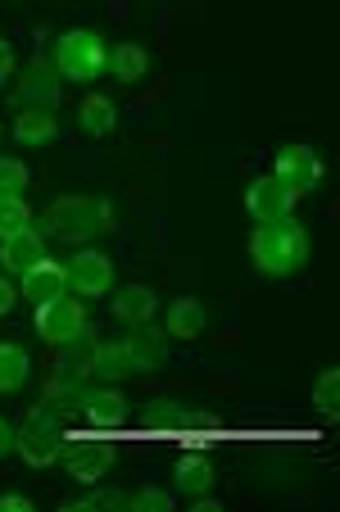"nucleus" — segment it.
<instances>
[{"label": "nucleus", "mask_w": 340, "mask_h": 512, "mask_svg": "<svg viewBox=\"0 0 340 512\" xmlns=\"http://www.w3.org/2000/svg\"><path fill=\"white\" fill-rule=\"evenodd\" d=\"M250 259L259 272L268 277H291L304 259H309V232L291 218H277V223H263L250 236Z\"/></svg>", "instance_id": "1"}, {"label": "nucleus", "mask_w": 340, "mask_h": 512, "mask_svg": "<svg viewBox=\"0 0 340 512\" xmlns=\"http://www.w3.org/2000/svg\"><path fill=\"white\" fill-rule=\"evenodd\" d=\"M109 223H114V209H109L105 200H87V195H64V200H55L46 209V218H41V227H46L50 236H59V241H91V236L105 232Z\"/></svg>", "instance_id": "2"}, {"label": "nucleus", "mask_w": 340, "mask_h": 512, "mask_svg": "<svg viewBox=\"0 0 340 512\" xmlns=\"http://www.w3.org/2000/svg\"><path fill=\"white\" fill-rule=\"evenodd\" d=\"M109 64V50L96 32H64L55 46V68L59 78H73V82H91L100 78V68Z\"/></svg>", "instance_id": "3"}, {"label": "nucleus", "mask_w": 340, "mask_h": 512, "mask_svg": "<svg viewBox=\"0 0 340 512\" xmlns=\"http://www.w3.org/2000/svg\"><path fill=\"white\" fill-rule=\"evenodd\" d=\"M19 449L32 467H50L55 458H64V422H59L50 408H37L28 413V422L19 426Z\"/></svg>", "instance_id": "4"}, {"label": "nucleus", "mask_w": 340, "mask_h": 512, "mask_svg": "<svg viewBox=\"0 0 340 512\" xmlns=\"http://www.w3.org/2000/svg\"><path fill=\"white\" fill-rule=\"evenodd\" d=\"M37 331H41V340H50V345H68L78 331H87V313H82L78 300L55 295V300L37 304Z\"/></svg>", "instance_id": "5"}, {"label": "nucleus", "mask_w": 340, "mask_h": 512, "mask_svg": "<svg viewBox=\"0 0 340 512\" xmlns=\"http://www.w3.org/2000/svg\"><path fill=\"white\" fill-rule=\"evenodd\" d=\"M96 354H100V340L91 336V331H78L55 363V386L78 390L87 377H96Z\"/></svg>", "instance_id": "6"}, {"label": "nucleus", "mask_w": 340, "mask_h": 512, "mask_svg": "<svg viewBox=\"0 0 340 512\" xmlns=\"http://www.w3.org/2000/svg\"><path fill=\"white\" fill-rule=\"evenodd\" d=\"M295 200H300V195H291V186L277 182V177H254V186L245 191V209H250L259 223H277V218H291Z\"/></svg>", "instance_id": "7"}, {"label": "nucleus", "mask_w": 340, "mask_h": 512, "mask_svg": "<svg viewBox=\"0 0 340 512\" xmlns=\"http://www.w3.org/2000/svg\"><path fill=\"white\" fill-rule=\"evenodd\" d=\"M272 177L291 186V195H304V191H313V186H318L322 164H318V155H313L309 145H286L282 155H277V173H272Z\"/></svg>", "instance_id": "8"}, {"label": "nucleus", "mask_w": 340, "mask_h": 512, "mask_svg": "<svg viewBox=\"0 0 340 512\" xmlns=\"http://www.w3.org/2000/svg\"><path fill=\"white\" fill-rule=\"evenodd\" d=\"M19 100L28 109H55L59 105V68L50 59H32L19 82Z\"/></svg>", "instance_id": "9"}, {"label": "nucleus", "mask_w": 340, "mask_h": 512, "mask_svg": "<svg viewBox=\"0 0 340 512\" xmlns=\"http://www.w3.org/2000/svg\"><path fill=\"white\" fill-rule=\"evenodd\" d=\"M68 463V476L82 485H96L100 476H109V467H114V445H73L64 454Z\"/></svg>", "instance_id": "10"}, {"label": "nucleus", "mask_w": 340, "mask_h": 512, "mask_svg": "<svg viewBox=\"0 0 340 512\" xmlns=\"http://www.w3.org/2000/svg\"><path fill=\"white\" fill-rule=\"evenodd\" d=\"M73 290L78 295H109V286H114V263L105 259V254H96V250H87V254H78L73 259Z\"/></svg>", "instance_id": "11"}, {"label": "nucleus", "mask_w": 340, "mask_h": 512, "mask_svg": "<svg viewBox=\"0 0 340 512\" xmlns=\"http://www.w3.org/2000/svg\"><path fill=\"white\" fill-rule=\"evenodd\" d=\"M123 349H127V358H132L136 372H155V368H164V358H168L164 331H155L150 322H146V327H136L132 336L123 340Z\"/></svg>", "instance_id": "12"}, {"label": "nucleus", "mask_w": 340, "mask_h": 512, "mask_svg": "<svg viewBox=\"0 0 340 512\" xmlns=\"http://www.w3.org/2000/svg\"><path fill=\"white\" fill-rule=\"evenodd\" d=\"M0 259H5V268L10 272H32L41 259H46V245H41V236L32 232V227H23V232L5 236V245H0Z\"/></svg>", "instance_id": "13"}, {"label": "nucleus", "mask_w": 340, "mask_h": 512, "mask_svg": "<svg viewBox=\"0 0 340 512\" xmlns=\"http://www.w3.org/2000/svg\"><path fill=\"white\" fill-rule=\"evenodd\" d=\"M64 286H68V268H59V263H50V259H41L32 272H23V295H28L32 304H46V300H55V295H64Z\"/></svg>", "instance_id": "14"}, {"label": "nucleus", "mask_w": 340, "mask_h": 512, "mask_svg": "<svg viewBox=\"0 0 340 512\" xmlns=\"http://www.w3.org/2000/svg\"><path fill=\"white\" fill-rule=\"evenodd\" d=\"M155 309H159V300H155V290H146V286H127L114 295V318L127 322V327H146L155 318Z\"/></svg>", "instance_id": "15"}, {"label": "nucleus", "mask_w": 340, "mask_h": 512, "mask_svg": "<svg viewBox=\"0 0 340 512\" xmlns=\"http://www.w3.org/2000/svg\"><path fill=\"white\" fill-rule=\"evenodd\" d=\"M82 408H87V422L91 426H123L127 422V399L118 390H87L82 395Z\"/></svg>", "instance_id": "16"}, {"label": "nucleus", "mask_w": 340, "mask_h": 512, "mask_svg": "<svg viewBox=\"0 0 340 512\" xmlns=\"http://www.w3.org/2000/svg\"><path fill=\"white\" fill-rule=\"evenodd\" d=\"M32 372V358L23 345H10V340H0V395H14V390L28 381Z\"/></svg>", "instance_id": "17"}, {"label": "nucleus", "mask_w": 340, "mask_h": 512, "mask_svg": "<svg viewBox=\"0 0 340 512\" xmlns=\"http://www.w3.org/2000/svg\"><path fill=\"white\" fill-rule=\"evenodd\" d=\"M177 490L182 494H204L209 485H214V463L204 454H182L177 458V472H173Z\"/></svg>", "instance_id": "18"}, {"label": "nucleus", "mask_w": 340, "mask_h": 512, "mask_svg": "<svg viewBox=\"0 0 340 512\" xmlns=\"http://www.w3.org/2000/svg\"><path fill=\"white\" fill-rule=\"evenodd\" d=\"M168 331H173L177 340H191L204 331V304L195 300V295H182V300L168 309Z\"/></svg>", "instance_id": "19"}, {"label": "nucleus", "mask_w": 340, "mask_h": 512, "mask_svg": "<svg viewBox=\"0 0 340 512\" xmlns=\"http://www.w3.org/2000/svg\"><path fill=\"white\" fill-rule=\"evenodd\" d=\"M55 132H59V123H55L50 109H23L19 123H14V136H19L23 145H41V141H50Z\"/></svg>", "instance_id": "20"}, {"label": "nucleus", "mask_w": 340, "mask_h": 512, "mask_svg": "<svg viewBox=\"0 0 340 512\" xmlns=\"http://www.w3.org/2000/svg\"><path fill=\"white\" fill-rule=\"evenodd\" d=\"M109 64H114L118 82H141L146 78V68H150V59H146V50L136 46V41H123V46L109 55Z\"/></svg>", "instance_id": "21"}, {"label": "nucleus", "mask_w": 340, "mask_h": 512, "mask_svg": "<svg viewBox=\"0 0 340 512\" xmlns=\"http://www.w3.org/2000/svg\"><path fill=\"white\" fill-rule=\"evenodd\" d=\"M114 123H118V109H114V100H105V96H91V100H82V127H87L91 136H105Z\"/></svg>", "instance_id": "22"}, {"label": "nucleus", "mask_w": 340, "mask_h": 512, "mask_svg": "<svg viewBox=\"0 0 340 512\" xmlns=\"http://www.w3.org/2000/svg\"><path fill=\"white\" fill-rule=\"evenodd\" d=\"M127 372H136L132 358H127V349H123V345H100V354H96V377H100V381H123Z\"/></svg>", "instance_id": "23"}, {"label": "nucleus", "mask_w": 340, "mask_h": 512, "mask_svg": "<svg viewBox=\"0 0 340 512\" xmlns=\"http://www.w3.org/2000/svg\"><path fill=\"white\" fill-rule=\"evenodd\" d=\"M146 426L150 431H182L186 408L173 404V399H155V404H146Z\"/></svg>", "instance_id": "24"}, {"label": "nucleus", "mask_w": 340, "mask_h": 512, "mask_svg": "<svg viewBox=\"0 0 340 512\" xmlns=\"http://www.w3.org/2000/svg\"><path fill=\"white\" fill-rule=\"evenodd\" d=\"M313 404H318L327 417L340 413V372L336 368H327L318 381H313Z\"/></svg>", "instance_id": "25"}, {"label": "nucleus", "mask_w": 340, "mask_h": 512, "mask_svg": "<svg viewBox=\"0 0 340 512\" xmlns=\"http://www.w3.org/2000/svg\"><path fill=\"white\" fill-rule=\"evenodd\" d=\"M32 223V213L28 204H23V195H14V200H0V241L14 232H23V227Z\"/></svg>", "instance_id": "26"}, {"label": "nucleus", "mask_w": 340, "mask_h": 512, "mask_svg": "<svg viewBox=\"0 0 340 512\" xmlns=\"http://www.w3.org/2000/svg\"><path fill=\"white\" fill-rule=\"evenodd\" d=\"M91 508H100V512H123V508H132V494H118V490H96L91 499H82V503H73L68 512H91Z\"/></svg>", "instance_id": "27"}, {"label": "nucleus", "mask_w": 340, "mask_h": 512, "mask_svg": "<svg viewBox=\"0 0 340 512\" xmlns=\"http://www.w3.org/2000/svg\"><path fill=\"white\" fill-rule=\"evenodd\" d=\"M28 186V168L19 159H0V200H14Z\"/></svg>", "instance_id": "28"}, {"label": "nucleus", "mask_w": 340, "mask_h": 512, "mask_svg": "<svg viewBox=\"0 0 340 512\" xmlns=\"http://www.w3.org/2000/svg\"><path fill=\"white\" fill-rule=\"evenodd\" d=\"M132 508L136 512H173V494L159 490V485H141V490L132 494Z\"/></svg>", "instance_id": "29"}, {"label": "nucleus", "mask_w": 340, "mask_h": 512, "mask_svg": "<svg viewBox=\"0 0 340 512\" xmlns=\"http://www.w3.org/2000/svg\"><path fill=\"white\" fill-rule=\"evenodd\" d=\"M0 512H32L28 494H0Z\"/></svg>", "instance_id": "30"}, {"label": "nucleus", "mask_w": 340, "mask_h": 512, "mask_svg": "<svg viewBox=\"0 0 340 512\" xmlns=\"http://www.w3.org/2000/svg\"><path fill=\"white\" fill-rule=\"evenodd\" d=\"M14 445H19V431H14L10 422H0V458L14 454Z\"/></svg>", "instance_id": "31"}, {"label": "nucleus", "mask_w": 340, "mask_h": 512, "mask_svg": "<svg viewBox=\"0 0 340 512\" xmlns=\"http://www.w3.org/2000/svg\"><path fill=\"white\" fill-rule=\"evenodd\" d=\"M14 73V50H10V41H0V82Z\"/></svg>", "instance_id": "32"}, {"label": "nucleus", "mask_w": 340, "mask_h": 512, "mask_svg": "<svg viewBox=\"0 0 340 512\" xmlns=\"http://www.w3.org/2000/svg\"><path fill=\"white\" fill-rule=\"evenodd\" d=\"M14 300H19V295H14V286H10V281H0V313H10Z\"/></svg>", "instance_id": "33"}]
</instances>
